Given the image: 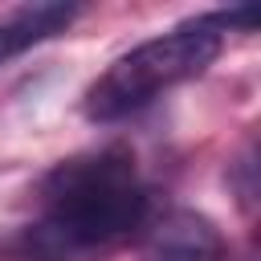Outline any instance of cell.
<instances>
[{
	"instance_id": "2",
	"label": "cell",
	"mask_w": 261,
	"mask_h": 261,
	"mask_svg": "<svg viewBox=\"0 0 261 261\" xmlns=\"http://www.w3.org/2000/svg\"><path fill=\"white\" fill-rule=\"evenodd\" d=\"M220 37L224 33L216 29V20L208 12L188 24H175L163 37L135 45L86 90V118H94V122L126 118V114L143 110L147 102H155L163 90L204 73L220 57Z\"/></svg>"
},
{
	"instance_id": "4",
	"label": "cell",
	"mask_w": 261,
	"mask_h": 261,
	"mask_svg": "<svg viewBox=\"0 0 261 261\" xmlns=\"http://www.w3.org/2000/svg\"><path fill=\"white\" fill-rule=\"evenodd\" d=\"M77 4H61V0H37V4H20L8 16H0V65L20 57L24 49L65 33L77 20Z\"/></svg>"
},
{
	"instance_id": "1",
	"label": "cell",
	"mask_w": 261,
	"mask_h": 261,
	"mask_svg": "<svg viewBox=\"0 0 261 261\" xmlns=\"http://www.w3.org/2000/svg\"><path fill=\"white\" fill-rule=\"evenodd\" d=\"M37 220L12 237L16 261H102L147 228V188L126 147L53 163L37 184Z\"/></svg>"
},
{
	"instance_id": "3",
	"label": "cell",
	"mask_w": 261,
	"mask_h": 261,
	"mask_svg": "<svg viewBox=\"0 0 261 261\" xmlns=\"http://www.w3.org/2000/svg\"><path fill=\"white\" fill-rule=\"evenodd\" d=\"M143 261H232V253L204 212L171 208L143 228Z\"/></svg>"
}]
</instances>
